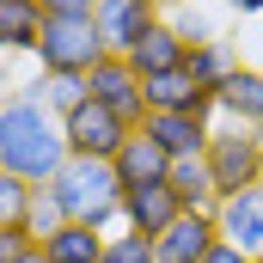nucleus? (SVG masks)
I'll use <instances>...</instances> for the list:
<instances>
[{"instance_id":"obj_1","label":"nucleus","mask_w":263,"mask_h":263,"mask_svg":"<svg viewBox=\"0 0 263 263\" xmlns=\"http://www.w3.org/2000/svg\"><path fill=\"white\" fill-rule=\"evenodd\" d=\"M67 165V129L62 117H49L43 104L18 98V104H0V172L25 178V184H49Z\"/></svg>"},{"instance_id":"obj_2","label":"nucleus","mask_w":263,"mask_h":263,"mask_svg":"<svg viewBox=\"0 0 263 263\" xmlns=\"http://www.w3.org/2000/svg\"><path fill=\"white\" fill-rule=\"evenodd\" d=\"M43 190L62 202V214L80 220V227H98V233H117V227H123V178H117L110 159H80V153H67V165L43 184Z\"/></svg>"},{"instance_id":"obj_3","label":"nucleus","mask_w":263,"mask_h":263,"mask_svg":"<svg viewBox=\"0 0 263 263\" xmlns=\"http://www.w3.org/2000/svg\"><path fill=\"white\" fill-rule=\"evenodd\" d=\"M104 55L110 49H104V37H98L92 18H43V37L31 49L37 73H92Z\"/></svg>"},{"instance_id":"obj_4","label":"nucleus","mask_w":263,"mask_h":263,"mask_svg":"<svg viewBox=\"0 0 263 263\" xmlns=\"http://www.w3.org/2000/svg\"><path fill=\"white\" fill-rule=\"evenodd\" d=\"M208 178H214V190L220 202L239 196V190H257L263 184V147L251 141V129H233V123H214V141H208Z\"/></svg>"},{"instance_id":"obj_5","label":"nucleus","mask_w":263,"mask_h":263,"mask_svg":"<svg viewBox=\"0 0 263 263\" xmlns=\"http://www.w3.org/2000/svg\"><path fill=\"white\" fill-rule=\"evenodd\" d=\"M62 129H67V153H80V159H117V153H123V141L135 135L129 123H123L110 104H98V98H86Z\"/></svg>"},{"instance_id":"obj_6","label":"nucleus","mask_w":263,"mask_h":263,"mask_svg":"<svg viewBox=\"0 0 263 263\" xmlns=\"http://www.w3.org/2000/svg\"><path fill=\"white\" fill-rule=\"evenodd\" d=\"M86 92L98 98V104H110L129 129H141L147 123V92H141V73H135L123 55H104V62L86 73Z\"/></svg>"},{"instance_id":"obj_7","label":"nucleus","mask_w":263,"mask_h":263,"mask_svg":"<svg viewBox=\"0 0 263 263\" xmlns=\"http://www.w3.org/2000/svg\"><path fill=\"white\" fill-rule=\"evenodd\" d=\"M153 18H165L153 0H98V6H92V25H98V37H104L110 55H129Z\"/></svg>"},{"instance_id":"obj_8","label":"nucleus","mask_w":263,"mask_h":263,"mask_svg":"<svg viewBox=\"0 0 263 263\" xmlns=\"http://www.w3.org/2000/svg\"><path fill=\"white\" fill-rule=\"evenodd\" d=\"M214 123H233V129H257L263 123V67L239 62L220 92H214Z\"/></svg>"},{"instance_id":"obj_9","label":"nucleus","mask_w":263,"mask_h":263,"mask_svg":"<svg viewBox=\"0 0 263 263\" xmlns=\"http://www.w3.org/2000/svg\"><path fill=\"white\" fill-rule=\"evenodd\" d=\"M141 92H147V110H178V117H202V123H214V92L190 80V67L153 73V80H141Z\"/></svg>"},{"instance_id":"obj_10","label":"nucleus","mask_w":263,"mask_h":263,"mask_svg":"<svg viewBox=\"0 0 263 263\" xmlns=\"http://www.w3.org/2000/svg\"><path fill=\"white\" fill-rule=\"evenodd\" d=\"M214 239H220V220H214V214H190V208H184V214L153 239V257H159V263H202L208 251H214Z\"/></svg>"},{"instance_id":"obj_11","label":"nucleus","mask_w":263,"mask_h":263,"mask_svg":"<svg viewBox=\"0 0 263 263\" xmlns=\"http://www.w3.org/2000/svg\"><path fill=\"white\" fill-rule=\"evenodd\" d=\"M178 214H184V202H178L172 184H135V190H123V227L141 233V239H159Z\"/></svg>"},{"instance_id":"obj_12","label":"nucleus","mask_w":263,"mask_h":263,"mask_svg":"<svg viewBox=\"0 0 263 263\" xmlns=\"http://www.w3.org/2000/svg\"><path fill=\"white\" fill-rule=\"evenodd\" d=\"M141 135H153L172 159H202L208 141H214V123H202V117H178V110H147Z\"/></svg>"},{"instance_id":"obj_13","label":"nucleus","mask_w":263,"mask_h":263,"mask_svg":"<svg viewBox=\"0 0 263 263\" xmlns=\"http://www.w3.org/2000/svg\"><path fill=\"white\" fill-rule=\"evenodd\" d=\"M184 55H190V43L178 37V25H172V18H153V25L141 31V43H135L123 62H129L141 80H153V73H172V67H184Z\"/></svg>"},{"instance_id":"obj_14","label":"nucleus","mask_w":263,"mask_h":263,"mask_svg":"<svg viewBox=\"0 0 263 263\" xmlns=\"http://www.w3.org/2000/svg\"><path fill=\"white\" fill-rule=\"evenodd\" d=\"M214 220H220V239H233V245H239L251 263L263 257V184H257V190H239V196H227Z\"/></svg>"},{"instance_id":"obj_15","label":"nucleus","mask_w":263,"mask_h":263,"mask_svg":"<svg viewBox=\"0 0 263 263\" xmlns=\"http://www.w3.org/2000/svg\"><path fill=\"white\" fill-rule=\"evenodd\" d=\"M110 165H117L123 190H135V184H165V172H172V153H165L153 135H141V129H135L129 141H123V153H117Z\"/></svg>"},{"instance_id":"obj_16","label":"nucleus","mask_w":263,"mask_h":263,"mask_svg":"<svg viewBox=\"0 0 263 263\" xmlns=\"http://www.w3.org/2000/svg\"><path fill=\"white\" fill-rule=\"evenodd\" d=\"M25 98H31V104H43L49 117H62V123H67L92 92H86V73H31Z\"/></svg>"},{"instance_id":"obj_17","label":"nucleus","mask_w":263,"mask_h":263,"mask_svg":"<svg viewBox=\"0 0 263 263\" xmlns=\"http://www.w3.org/2000/svg\"><path fill=\"white\" fill-rule=\"evenodd\" d=\"M43 37V6L37 0H0V55H31Z\"/></svg>"},{"instance_id":"obj_18","label":"nucleus","mask_w":263,"mask_h":263,"mask_svg":"<svg viewBox=\"0 0 263 263\" xmlns=\"http://www.w3.org/2000/svg\"><path fill=\"white\" fill-rule=\"evenodd\" d=\"M165 184L178 190V202H184L190 214H220V190H214V178H208V159H172Z\"/></svg>"},{"instance_id":"obj_19","label":"nucleus","mask_w":263,"mask_h":263,"mask_svg":"<svg viewBox=\"0 0 263 263\" xmlns=\"http://www.w3.org/2000/svg\"><path fill=\"white\" fill-rule=\"evenodd\" d=\"M43 257H49V263H104V233H98V227L67 220L62 233H49V239H43Z\"/></svg>"},{"instance_id":"obj_20","label":"nucleus","mask_w":263,"mask_h":263,"mask_svg":"<svg viewBox=\"0 0 263 263\" xmlns=\"http://www.w3.org/2000/svg\"><path fill=\"white\" fill-rule=\"evenodd\" d=\"M184 67H190V80H196V86L220 92V80H227V73L239 67V49H233L227 37H220V43H196V49L184 55Z\"/></svg>"},{"instance_id":"obj_21","label":"nucleus","mask_w":263,"mask_h":263,"mask_svg":"<svg viewBox=\"0 0 263 263\" xmlns=\"http://www.w3.org/2000/svg\"><path fill=\"white\" fill-rule=\"evenodd\" d=\"M172 25H178V37L196 49V43H220V18L202 6V0H190V6H178V12H165Z\"/></svg>"},{"instance_id":"obj_22","label":"nucleus","mask_w":263,"mask_h":263,"mask_svg":"<svg viewBox=\"0 0 263 263\" xmlns=\"http://www.w3.org/2000/svg\"><path fill=\"white\" fill-rule=\"evenodd\" d=\"M31 196H37V184H25V178L0 172V227H25V214H31Z\"/></svg>"},{"instance_id":"obj_23","label":"nucleus","mask_w":263,"mask_h":263,"mask_svg":"<svg viewBox=\"0 0 263 263\" xmlns=\"http://www.w3.org/2000/svg\"><path fill=\"white\" fill-rule=\"evenodd\" d=\"M104 263H159V257H153V239L117 227V233H104Z\"/></svg>"},{"instance_id":"obj_24","label":"nucleus","mask_w":263,"mask_h":263,"mask_svg":"<svg viewBox=\"0 0 263 263\" xmlns=\"http://www.w3.org/2000/svg\"><path fill=\"white\" fill-rule=\"evenodd\" d=\"M62 227H67L62 202L49 196V190H37V196H31V214H25V233H31V239L43 245V239H49V233H62Z\"/></svg>"},{"instance_id":"obj_25","label":"nucleus","mask_w":263,"mask_h":263,"mask_svg":"<svg viewBox=\"0 0 263 263\" xmlns=\"http://www.w3.org/2000/svg\"><path fill=\"white\" fill-rule=\"evenodd\" d=\"M31 73H37L31 55H0V104H18L25 86H31Z\"/></svg>"},{"instance_id":"obj_26","label":"nucleus","mask_w":263,"mask_h":263,"mask_svg":"<svg viewBox=\"0 0 263 263\" xmlns=\"http://www.w3.org/2000/svg\"><path fill=\"white\" fill-rule=\"evenodd\" d=\"M31 245H37V239H31L25 227H0V263H18Z\"/></svg>"},{"instance_id":"obj_27","label":"nucleus","mask_w":263,"mask_h":263,"mask_svg":"<svg viewBox=\"0 0 263 263\" xmlns=\"http://www.w3.org/2000/svg\"><path fill=\"white\" fill-rule=\"evenodd\" d=\"M37 6H43V18H92L98 0H37Z\"/></svg>"},{"instance_id":"obj_28","label":"nucleus","mask_w":263,"mask_h":263,"mask_svg":"<svg viewBox=\"0 0 263 263\" xmlns=\"http://www.w3.org/2000/svg\"><path fill=\"white\" fill-rule=\"evenodd\" d=\"M202 263H251V257H245V251H239L233 239H214V251H208Z\"/></svg>"},{"instance_id":"obj_29","label":"nucleus","mask_w":263,"mask_h":263,"mask_svg":"<svg viewBox=\"0 0 263 263\" xmlns=\"http://www.w3.org/2000/svg\"><path fill=\"white\" fill-rule=\"evenodd\" d=\"M220 6H227L233 18H257V12H263V0H220Z\"/></svg>"},{"instance_id":"obj_30","label":"nucleus","mask_w":263,"mask_h":263,"mask_svg":"<svg viewBox=\"0 0 263 263\" xmlns=\"http://www.w3.org/2000/svg\"><path fill=\"white\" fill-rule=\"evenodd\" d=\"M18 263H49V257H43V245H31V251H25Z\"/></svg>"},{"instance_id":"obj_31","label":"nucleus","mask_w":263,"mask_h":263,"mask_svg":"<svg viewBox=\"0 0 263 263\" xmlns=\"http://www.w3.org/2000/svg\"><path fill=\"white\" fill-rule=\"evenodd\" d=\"M153 6H159V12H178V6H190V0H153Z\"/></svg>"},{"instance_id":"obj_32","label":"nucleus","mask_w":263,"mask_h":263,"mask_svg":"<svg viewBox=\"0 0 263 263\" xmlns=\"http://www.w3.org/2000/svg\"><path fill=\"white\" fill-rule=\"evenodd\" d=\"M251 141H257V147H263V123H257V129H251Z\"/></svg>"},{"instance_id":"obj_33","label":"nucleus","mask_w":263,"mask_h":263,"mask_svg":"<svg viewBox=\"0 0 263 263\" xmlns=\"http://www.w3.org/2000/svg\"><path fill=\"white\" fill-rule=\"evenodd\" d=\"M257 263H263V257H257Z\"/></svg>"}]
</instances>
